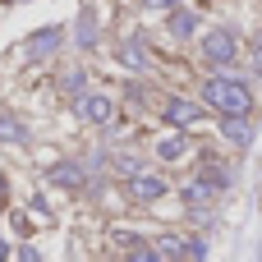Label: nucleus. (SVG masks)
I'll return each instance as SVG.
<instances>
[{
	"label": "nucleus",
	"mask_w": 262,
	"mask_h": 262,
	"mask_svg": "<svg viewBox=\"0 0 262 262\" xmlns=\"http://www.w3.org/2000/svg\"><path fill=\"white\" fill-rule=\"evenodd\" d=\"M0 193H5V175H0Z\"/></svg>",
	"instance_id": "aec40b11"
},
{
	"label": "nucleus",
	"mask_w": 262,
	"mask_h": 262,
	"mask_svg": "<svg viewBox=\"0 0 262 262\" xmlns=\"http://www.w3.org/2000/svg\"><path fill=\"white\" fill-rule=\"evenodd\" d=\"M189 258H207V244L203 239H189Z\"/></svg>",
	"instance_id": "f3484780"
},
{
	"label": "nucleus",
	"mask_w": 262,
	"mask_h": 262,
	"mask_svg": "<svg viewBox=\"0 0 262 262\" xmlns=\"http://www.w3.org/2000/svg\"><path fill=\"white\" fill-rule=\"evenodd\" d=\"M203 97H207V106H212V111H221L226 120H230V115H249V111H253V92H249L239 78H226V74H212V78L203 83Z\"/></svg>",
	"instance_id": "f257e3e1"
},
{
	"label": "nucleus",
	"mask_w": 262,
	"mask_h": 262,
	"mask_svg": "<svg viewBox=\"0 0 262 262\" xmlns=\"http://www.w3.org/2000/svg\"><path fill=\"white\" fill-rule=\"evenodd\" d=\"M129 198L134 203H157V198H166V180H157V175H129Z\"/></svg>",
	"instance_id": "20e7f679"
},
{
	"label": "nucleus",
	"mask_w": 262,
	"mask_h": 262,
	"mask_svg": "<svg viewBox=\"0 0 262 262\" xmlns=\"http://www.w3.org/2000/svg\"><path fill=\"white\" fill-rule=\"evenodd\" d=\"M166 120H170L175 129H184V124H198V120H203V106H198V101H184V97H175V101H166Z\"/></svg>",
	"instance_id": "39448f33"
},
{
	"label": "nucleus",
	"mask_w": 262,
	"mask_h": 262,
	"mask_svg": "<svg viewBox=\"0 0 262 262\" xmlns=\"http://www.w3.org/2000/svg\"><path fill=\"white\" fill-rule=\"evenodd\" d=\"M78 115H83V120H92V124H111L115 106H111V97H106V92H83V97H78Z\"/></svg>",
	"instance_id": "7ed1b4c3"
},
{
	"label": "nucleus",
	"mask_w": 262,
	"mask_h": 262,
	"mask_svg": "<svg viewBox=\"0 0 262 262\" xmlns=\"http://www.w3.org/2000/svg\"><path fill=\"white\" fill-rule=\"evenodd\" d=\"M60 41H64V32H60V28H46V32H37V37L28 41V51H32V55H46V51H55Z\"/></svg>",
	"instance_id": "1a4fd4ad"
},
{
	"label": "nucleus",
	"mask_w": 262,
	"mask_h": 262,
	"mask_svg": "<svg viewBox=\"0 0 262 262\" xmlns=\"http://www.w3.org/2000/svg\"><path fill=\"white\" fill-rule=\"evenodd\" d=\"M212 198H216V184H212V180H193V184H184V203H189V207H207Z\"/></svg>",
	"instance_id": "0eeeda50"
},
{
	"label": "nucleus",
	"mask_w": 262,
	"mask_h": 262,
	"mask_svg": "<svg viewBox=\"0 0 262 262\" xmlns=\"http://www.w3.org/2000/svg\"><path fill=\"white\" fill-rule=\"evenodd\" d=\"M97 41V14H78V46L88 51Z\"/></svg>",
	"instance_id": "9b49d317"
},
{
	"label": "nucleus",
	"mask_w": 262,
	"mask_h": 262,
	"mask_svg": "<svg viewBox=\"0 0 262 262\" xmlns=\"http://www.w3.org/2000/svg\"><path fill=\"white\" fill-rule=\"evenodd\" d=\"M170 32H175V37H193V32H198V14L184 9V5H175V9H170Z\"/></svg>",
	"instance_id": "423d86ee"
},
{
	"label": "nucleus",
	"mask_w": 262,
	"mask_h": 262,
	"mask_svg": "<svg viewBox=\"0 0 262 262\" xmlns=\"http://www.w3.org/2000/svg\"><path fill=\"white\" fill-rule=\"evenodd\" d=\"M147 9H175V0H147Z\"/></svg>",
	"instance_id": "a211bd4d"
},
{
	"label": "nucleus",
	"mask_w": 262,
	"mask_h": 262,
	"mask_svg": "<svg viewBox=\"0 0 262 262\" xmlns=\"http://www.w3.org/2000/svg\"><path fill=\"white\" fill-rule=\"evenodd\" d=\"M51 184H60V189H78V184H83V170H78L74 161H60V166H51Z\"/></svg>",
	"instance_id": "6e6552de"
},
{
	"label": "nucleus",
	"mask_w": 262,
	"mask_h": 262,
	"mask_svg": "<svg viewBox=\"0 0 262 262\" xmlns=\"http://www.w3.org/2000/svg\"><path fill=\"white\" fill-rule=\"evenodd\" d=\"M124 64H129V69H143V64H147V55H143V41H138V37H129V41H124Z\"/></svg>",
	"instance_id": "f8f14e48"
},
{
	"label": "nucleus",
	"mask_w": 262,
	"mask_h": 262,
	"mask_svg": "<svg viewBox=\"0 0 262 262\" xmlns=\"http://www.w3.org/2000/svg\"><path fill=\"white\" fill-rule=\"evenodd\" d=\"M0 138H5V143H28L23 124H18V120H9V115H0Z\"/></svg>",
	"instance_id": "4468645a"
},
{
	"label": "nucleus",
	"mask_w": 262,
	"mask_h": 262,
	"mask_svg": "<svg viewBox=\"0 0 262 262\" xmlns=\"http://www.w3.org/2000/svg\"><path fill=\"white\" fill-rule=\"evenodd\" d=\"M253 69H258V74H262V46H258V51H253Z\"/></svg>",
	"instance_id": "6ab92c4d"
},
{
	"label": "nucleus",
	"mask_w": 262,
	"mask_h": 262,
	"mask_svg": "<svg viewBox=\"0 0 262 262\" xmlns=\"http://www.w3.org/2000/svg\"><path fill=\"white\" fill-rule=\"evenodd\" d=\"M184 147H189V138L180 134V138H166V143H157V157H166V161H175V157H184Z\"/></svg>",
	"instance_id": "ddd939ff"
},
{
	"label": "nucleus",
	"mask_w": 262,
	"mask_h": 262,
	"mask_svg": "<svg viewBox=\"0 0 262 262\" xmlns=\"http://www.w3.org/2000/svg\"><path fill=\"white\" fill-rule=\"evenodd\" d=\"M157 253H161V258H184V253H189V244H180V239H170V235H166V239L157 244Z\"/></svg>",
	"instance_id": "2eb2a0df"
},
{
	"label": "nucleus",
	"mask_w": 262,
	"mask_h": 262,
	"mask_svg": "<svg viewBox=\"0 0 262 262\" xmlns=\"http://www.w3.org/2000/svg\"><path fill=\"white\" fill-rule=\"evenodd\" d=\"M226 138H230L235 147H249V138H253V134H249L244 115H230V124H226Z\"/></svg>",
	"instance_id": "9d476101"
},
{
	"label": "nucleus",
	"mask_w": 262,
	"mask_h": 262,
	"mask_svg": "<svg viewBox=\"0 0 262 262\" xmlns=\"http://www.w3.org/2000/svg\"><path fill=\"white\" fill-rule=\"evenodd\" d=\"M115 170H120V175H138L143 161H138V157H115Z\"/></svg>",
	"instance_id": "dca6fc26"
},
{
	"label": "nucleus",
	"mask_w": 262,
	"mask_h": 262,
	"mask_svg": "<svg viewBox=\"0 0 262 262\" xmlns=\"http://www.w3.org/2000/svg\"><path fill=\"white\" fill-rule=\"evenodd\" d=\"M198 51H203V60L207 64H216V69H226L230 60H235V37L226 32V28H212L203 41H198Z\"/></svg>",
	"instance_id": "f03ea898"
}]
</instances>
